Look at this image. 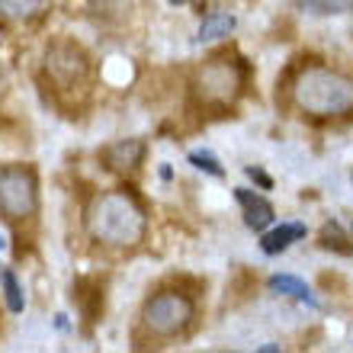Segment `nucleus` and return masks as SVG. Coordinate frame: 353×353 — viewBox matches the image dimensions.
Here are the masks:
<instances>
[{
	"label": "nucleus",
	"mask_w": 353,
	"mask_h": 353,
	"mask_svg": "<svg viewBox=\"0 0 353 353\" xmlns=\"http://www.w3.org/2000/svg\"><path fill=\"white\" fill-rule=\"evenodd\" d=\"M87 225L93 238L110 248H135L145 238V212L122 190L97 196L87 212Z\"/></svg>",
	"instance_id": "f257e3e1"
},
{
	"label": "nucleus",
	"mask_w": 353,
	"mask_h": 353,
	"mask_svg": "<svg viewBox=\"0 0 353 353\" xmlns=\"http://www.w3.org/2000/svg\"><path fill=\"white\" fill-rule=\"evenodd\" d=\"M292 100L308 116H344L353 110V81L341 71L312 65L296 77Z\"/></svg>",
	"instance_id": "f03ea898"
},
{
	"label": "nucleus",
	"mask_w": 353,
	"mask_h": 353,
	"mask_svg": "<svg viewBox=\"0 0 353 353\" xmlns=\"http://www.w3.org/2000/svg\"><path fill=\"white\" fill-rule=\"evenodd\" d=\"M141 321L151 334L158 337H174L180 331H186V325L193 321V302L183 296V292H158L145 302V312H141Z\"/></svg>",
	"instance_id": "7ed1b4c3"
},
{
	"label": "nucleus",
	"mask_w": 353,
	"mask_h": 353,
	"mask_svg": "<svg viewBox=\"0 0 353 353\" xmlns=\"http://www.w3.org/2000/svg\"><path fill=\"white\" fill-rule=\"evenodd\" d=\"M39 205L36 174L29 168H0V215L10 222L29 219Z\"/></svg>",
	"instance_id": "20e7f679"
},
{
	"label": "nucleus",
	"mask_w": 353,
	"mask_h": 353,
	"mask_svg": "<svg viewBox=\"0 0 353 353\" xmlns=\"http://www.w3.org/2000/svg\"><path fill=\"white\" fill-rule=\"evenodd\" d=\"M196 93H199V100L212 103V106H232L238 100V93H241V71H238V65L225 55L205 61L199 68V74H196Z\"/></svg>",
	"instance_id": "39448f33"
},
{
	"label": "nucleus",
	"mask_w": 353,
	"mask_h": 353,
	"mask_svg": "<svg viewBox=\"0 0 353 353\" xmlns=\"http://www.w3.org/2000/svg\"><path fill=\"white\" fill-rule=\"evenodd\" d=\"M234 199H238V205H241L244 225H248L251 232H267L270 225H273V219H276V209H273V203H270L267 196L238 186V190H234Z\"/></svg>",
	"instance_id": "423d86ee"
},
{
	"label": "nucleus",
	"mask_w": 353,
	"mask_h": 353,
	"mask_svg": "<svg viewBox=\"0 0 353 353\" xmlns=\"http://www.w3.org/2000/svg\"><path fill=\"white\" fill-rule=\"evenodd\" d=\"M305 234L308 232H305V225L302 222H283V225H276V228L263 232L261 248H263V254H283L296 241H305Z\"/></svg>",
	"instance_id": "0eeeda50"
},
{
	"label": "nucleus",
	"mask_w": 353,
	"mask_h": 353,
	"mask_svg": "<svg viewBox=\"0 0 353 353\" xmlns=\"http://www.w3.org/2000/svg\"><path fill=\"white\" fill-rule=\"evenodd\" d=\"M267 289L276 292V296H289V299H296V302H305V305H318L315 296H312V289H308V283L292 276V273H276V276H270Z\"/></svg>",
	"instance_id": "6e6552de"
},
{
	"label": "nucleus",
	"mask_w": 353,
	"mask_h": 353,
	"mask_svg": "<svg viewBox=\"0 0 353 353\" xmlns=\"http://www.w3.org/2000/svg\"><path fill=\"white\" fill-rule=\"evenodd\" d=\"M141 154H145V145L139 139H125L119 145L106 148V161H110L112 170H132L141 161Z\"/></svg>",
	"instance_id": "1a4fd4ad"
},
{
	"label": "nucleus",
	"mask_w": 353,
	"mask_h": 353,
	"mask_svg": "<svg viewBox=\"0 0 353 353\" xmlns=\"http://www.w3.org/2000/svg\"><path fill=\"white\" fill-rule=\"evenodd\" d=\"M296 10L308 17H341L353 10V0H296Z\"/></svg>",
	"instance_id": "9d476101"
},
{
	"label": "nucleus",
	"mask_w": 353,
	"mask_h": 353,
	"mask_svg": "<svg viewBox=\"0 0 353 353\" xmlns=\"http://www.w3.org/2000/svg\"><path fill=\"white\" fill-rule=\"evenodd\" d=\"M232 29H234V17H232V13H209V17L199 23L196 39H199V42H212V39L228 36Z\"/></svg>",
	"instance_id": "9b49d317"
},
{
	"label": "nucleus",
	"mask_w": 353,
	"mask_h": 353,
	"mask_svg": "<svg viewBox=\"0 0 353 353\" xmlns=\"http://www.w3.org/2000/svg\"><path fill=\"white\" fill-rule=\"evenodd\" d=\"M0 286H3L7 308L13 315H19V312L26 308V296H23V286H19V279L13 276V270H3V273H0Z\"/></svg>",
	"instance_id": "f8f14e48"
},
{
	"label": "nucleus",
	"mask_w": 353,
	"mask_h": 353,
	"mask_svg": "<svg viewBox=\"0 0 353 353\" xmlns=\"http://www.w3.org/2000/svg\"><path fill=\"white\" fill-rule=\"evenodd\" d=\"M46 0H0V13L10 19H29L42 10Z\"/></svg>",
	"instance_id": "ddd939ff"
},
{
	"label": "nucleus",
	"mask_w": 353,
	"mask_h": 353,
	"mask_svg": "<svg viewBox=\"0 0 353 353\" xmlns=\"http://www.w3.org/2000/svg\"><path fill=\"white\" fill-rule=\"evenodd\" d=\"M347 238L341 234V225H325L321 228V248L325 251H337V254H353V244H344Z\"/></svg>",
	"instance_id": "4468645a"
},
{
	"label": "nucleus",
	"mask_w": 353,
	"mask_h": 353,
	"mask_svg": "<svg viewBox=\"0 0 353 353\" xmlns=\"http://www.w3.org/2000/svg\"><path fill=\"white\" fill-rule=\"evenodd\" d=\"M190 164H193L196 170L209 174V176H222L225 174V168L219 164V158H215L212 151H190Z\"/></svg>",
	"instance_id": "2eb2a0df"
},
{
	"label": "nucleus",
	"mask_w": 353,
	"mask_h": 353,
	"mask_svg": "<svg viewBox=\"0 0 353 353\" xmlns=\"http://www.w3.org/2000/svg\"><path fill=\"white\" fill-rule=\"evenodd\" d=\"M244 174H248V176H254L257 183H261V186H267V190H270V176L263 174V170H257V168H244Z\"/></svg>",
	"instance_id": "dca6fc26"
},
{
	"label": "nucleus",
	"mask_w": 353,
	"mask_h": 353,
	"mask_svg": "<svg viewBox=\"0 0 353 353\" xmlns=\"http://www.w3.org/2000/svg\"><path fill=\"white\" fill-rule=\"evenodd\" d=\"M0 251H3V238H0Z\"/></svg>",
	"instance_id": "f3484780"
},
{
	"label": "nucleus",
	"mask_w": 353,
	"mask_h": 353,
	"mask_svg": "<svg viewBox=\"0 0 353 353\" xmlns=\"http://www.w3.org/2000/svg\"><path fill=\"white\" fill-rule=\"evenodd\" d=\"M170 3H183V0H170Z\"/></svg>",
	"instance_id": "a211bd4d"
},
{
	"label": "nucleus",
	"mask_w": 353,
	"mask_h": 353,
	"mask_svg": "<svg viewBox=\"0 0 353 353\" xmlns=\"http://www.w3.org/2000/svg\"><path fill=\"white\" fill-rule=\"evenodd\" d=\"M350 180H353V174H350Z\"/></svg>",
	"instance_id": "6ab92c4d"
}]
</instances>
